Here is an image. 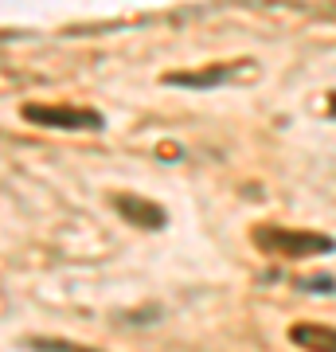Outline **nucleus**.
I'll return each mask as SVG.
<instances>
[{"instance_id": "f257e3e1", "label": "nucleus", "mask_w": 336, "mask_h": 352, "mask_svg": "<svg viewBox=\"0 0 336 352\" xmlns=\"http://www.w3.org/2000/svg\"><path fill=\"white\" fill-rule=\"evenodd\" d=\"M250 243L270 258H286V263H305V258H321L336 251V239L313 227H289V223H254L250 227Z\"/></svg>"}, {"instance_id": "f03ea898", "label": "nucleus", "mask_w": 336, "mask_h": 352, "mask_svg": "<svg viewBox=\"0 0 336 352\" xmlns=\"http://www.w3.org/2000/svg\"><path fill=\"white\" fill-rule=\"evenodd\" d=\"M20 118L43 129H63V133H102L106 118L90 106H71V102H24Z\"/></svg>"}, {"instance_id": "7ed1b4c3", "label": "nucleus", "mask_w": 336, "mask_h": 352, "mask_svg": "<svg viewBox=\"0 0 336 352\" xmlns=\"http://www.w3.org/2000/svg\"><path fill=\"white\" fill-rule=\"evenodd\" d=\"M254 78H258V59H231V63H208L192 71H164L161 82L180 90H215L231 82H254Z\"/></svg>"}, {"instance_id": "20e7f679", "label": "nucleus", "mask_w": 336, "mask_h": 352, "mask_svg": "<svg viewBox=\"0 0 336 352\" xmlns=\"http://www.w3.org/2000/svg\"><path fill=\"white\" fill-rule=\"evenodd\" d=\"M110 208L122 215V223L137 227V231H164L168 227V212L157 200H145L141 192H113Z\"/></svg>"}, {"instance_id": "39448f33", "label": "nucleus", "mask_w": 336, "mask_h": 352, "mask_svg": "<svg viewBox=\"0 0 336 352\" xmlns=\"http://www.w3.org/2000/svg\"><path fill=\"white\" fill-rule=\"evenodd\" d=\"M289 340H293L301 352H336V325L298 321V325H289Z\"/></svg>"}, {"instance_id": "423d86ee", "label": "nucleus", "mask_w": 336, "mask_h": 352, "mask_svg": "<svg viewBox=\"0 0 336 352\" xmlns=\"http://www.w3.org/2000/svg\"><path fill=\"white\" fill-rule=\"evenodd\" d=\"M24 344L32 352H102L94 344H78V340H67V337H27Z\"/></svg>"}, {"instance_id": "0eeeda50", "label": "nucleus", "mask_w": 336, "mask_h": 352, "mask_svg": "<svg viewBox=\"0 0 336 352\" xmlns=\"http://www.w3.org/2000/svg\"><path fill=\"white\" fill-rule=\"evenodd\" d=\"M305 294H336V278L333 274H317V278H301L298 282Z\"/></svg>"}, {"instance_id": "6e6552de", "label": "nucleus", "mask_w": 336, "mask_h": 352, "mask_svg": "<svg viewBox=\"0 0 336 352\" xmlns=\"http://www.w3.org/2000/svg\"><path fill=\"white\" fill-rule=\"evenodd\" d=\"M324 113H328V118H333V122H336V90H333V94H328V102H324Z\"/></svg>"}]
</instances>
